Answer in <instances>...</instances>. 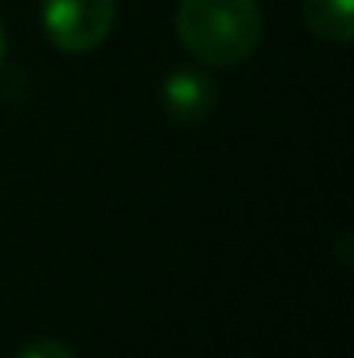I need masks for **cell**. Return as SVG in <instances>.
I'll list each match as a JSON object with an SVG mask.
<instances>
[{
    "instance_id": "obj_1",
    "label": "cell",
    "mask_w": 354,
    "mask_h": 358,
    "mask_svg": "<svg viewBox=\"0 0 354 358\" xmlns=\"http://www.w3.org/2000/svg\"><path fill=\"white\" fill-rule=\"evenodd\" d=\"M174 24L181 45L205 66H236L250 59L264 35L257 0H181Z\"/></svg>"
},
{
    "instance_id": "obj_2",
    "label": "cell",
    "mask_w": 354,
    "mask_h": 358,
    "mask_svg": "<svg viewBox=\"0 0 354 358\" xmlns=\"http://www.w3.org/2000/svg\"><path fill=\"white\" fill-rule=\"evenodd\" d=\"M115 24V0H42V28L59 52L98 49Z\"/></svg>"
},
{
    "instance_id": "obj_3",
    "label": "cell",
    "mask_w": 354,
    "mask_h": 358,
    "mask_svg": "<svg viewBox=\"0 0 354 358\" xmlns=\"http://www.w3.org/2000/svg\"><path fill=\"white\" fill-rule=\"evenodd\" d=\"M216 98H219V87L202 66H174L160 84L163 112L181 125L209 119L216 108Z\"/></svg>"
},
{
    "instance_id": "obj_4",
    "label": "cell",
    "mask_w": 354,
    "mask_h": 358,
    "mask_svg": "<svg viewBox=\"0 0 354 358\" xmlns=\"http://www.w3.org/2000/svg\"><path fill=\"white\" fill-rule=\"evenodd\" d=\"M306 28L334 45H348L354 38V0H302Z\"/></svg>"
},
{
    "instance_id": "obj_5",
    "label": "cell",
    "mask_w": 354,
    "mask_h": 358,
    "mask_svg": "<svg viewBox=\"0 0 354 358\" xmlns=\"http://www.w3.org/2000/svg\"><path fill=\"white\" fill-rule=\"evenodd\" d=\"M17 358H73V352L63 345V341H52V338H38L31 345H24Z\"/></svg>"
},
{
    "instance_id": "obj_6",
    "label": "cell",
    "mask_w": 354,
    "mask_h": 358,
    "mask_svg": "<svg viewBox=\"0 0 354 358\" xmlns=\"http://www.w3.org/2000/svg\"><path fill=\"white\" fill-rule=\"evenodd\" d=\"M0 56H3V24H0Z\"/></svg>"
}]
</instances>
